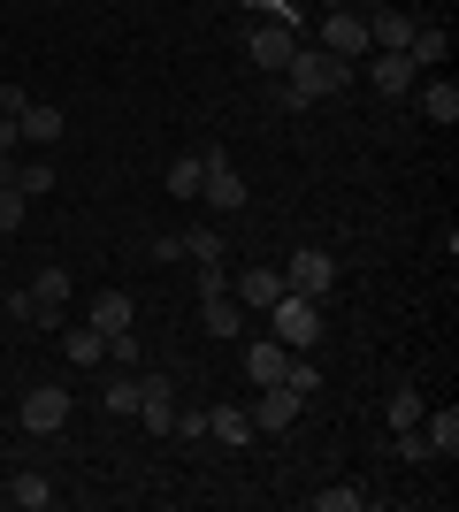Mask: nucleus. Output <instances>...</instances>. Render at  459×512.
Masks as SVG:
<instances>
[{
  "label": "nucleus",
  "mask_w": 459,
  "mask_h": 512,
  "mask_svg": "<svg viewBox=\"0 0 459 512\" xmlns=\"http://www.w3.org/2000/svg\"><path fill=\"white\" fill-rule=\"evenodd\" d=\"M16 123H23V138H31V146H54V138L69 130V115H62V107H46V100H23Z\"/></svg>",
  "instance_id": "14"
},
{
  "label": "nucleus",
  "mask_w": 459,
  "mask_h": 512,
  "mask_svg": "<svg viewBox=\"0 0 459 512\" xmlns=\"http://www.w3.org/2000/svg\"><path fill=\"white\" fill-rule=\"evenodd\" d=\"M291 390H299V398H314V390H322V367H299V352H291V375H284Z\"/></svg>",
  "instance_id": "28"
},
{
  "label": "nucleus",
  "mask_w": 459,
  "mask_h": 512,
  "mask_svg": "<svg viewBox=\"0 0 459 512\" xmlns=\"http://www.w3.org/2000/svg\"><path fill=\"white\" fill-rule=\"evenodd\" d=\"M199 428H207L215 444H253V413H245V406H215Z\"/></svg>",
  "instance_id": "16"
},
{
  "label": "nucleus",
  "mask_w": 459,
  "mask_h": 512,
  "mask_svg": "<svg viewBox=\"0 0 459 512\" xmlns=\"http://www.w3.org/2000/svg\"><path fill=\"white\" fill-rule=\"evenodd\" d=\"M368 505V490L360 482H337V490H314V512H360Z\"/></svg>",
  "instance_id": "22"
},
{
  "label": "nucleus",
  "mask_w": 459,
  "mask_h": 512,
  "mask_svg": "<svg viewBox=\"0 0 459 512\" xmlns=\"http://www.w3.org/2000/svg\"><path fill=\"white\" fill-rule=\"evenodd\" d=\"M16 138H23V123H16V115H0V161L16 153Z\"/></svg>",
  "instance_id": "30"
},
{
  "label": "nucleus",
  "mask_w": 459,
  "mask_h": 512,
  "mask_svg": "<svg viewBox=\"0 0 459 512\" xmlns=\"http://www.w3.org/2000/svg\"><path fill=\"white\" fill-rule=\"evenodd\" d=\"M276 85H284L299 107H314V100H337V92L352 85V62H337V54H322V46H299Z\"/></svg>",
  "instance_id": "1"
},
{
  "label": "nucleus",
  "mask_w": 459,
  "mask_h": 512,
  "mask_svg": "<svg viewBox=\"0 0 459 512\" xmlns=\"http://www.w3.org/2000/svg\"><path fill=\"white\" fill-rule=\"evenodd\" d=\"M368 85L383 92V100H406V92L421 85V69L406 62V54H375V62H368Z\"/></svg>",
  "instance_id": "10"
},
{
  "label": "nucleus",
  "mask_w": 459,
  "mask_h": 512,
  "mask_svg": "<svg viewBox=\"0 0 459 512\" xmlns=\"http://www.w3.org/2000/svg\"><path fill=\"white\" fill-rule=\"evenodd\" d=\"M138 421H146V436H176V383L169 375H138Z\"/></svg>",
  "instance_id": "8"
},
{
  "label": "nucleus",
  "mask_w": 459,
  "mask_h": 512,
  "mask_svg": "<svg viewBox=\"0 0 459 512\" xmlns=\"http://www.w3.org/2000/svg\"><path fill=\"white\" fill-rule=\"evenodd\" d=\"M161 184H169L176 199H199V153H176V161H169V176H161Z\"/></svg>",
  "instance_id": "21"
},
{
  "label": "nucleus",
  "mask_w": 459,
  "mask_h": 512,
  "mask_svg": "<svg viewBox=\"0 0 459 512\" xmlns=\"http://www.w3.org/2000/svg\"><path fill=\"white\" fill-rule=\"evenodd\" d=\"M230 299H238V306H261V314H268V306L284 299V268H245V276L230 283Z\"/></svg>",
  "instance_id": "12"
},
{
  "label": "nucleus",
  "mask_w": 459,
  "mask_h": 512,
  "mask_svg": "<svg viewBox=\"0 0 459 512\" xmlns=\"http://www.w3.org/2000/svg\"><path fill=\"white\" fill-rule=\"evenodd\" d=\"M421 444H429V459H459V413L444 406V413H421Z\"/></svg>",
  "instance_id": "13"
},
{
  "label": "nucleus",
  "mask_w": 459,
  "mask_h": 512,
  "mask_svg": "<svg viewBox=\"0 0 459 512\" xmlns=\"http://www.w3.org/2000/svg\"><path fill=\"white\" fill-rule=\"evenodd\" d=\"M23 207H31V199H23L16 184H0V237H8V230H23Z\"/></svg>",
  "instance_id": "27"
},
{
  "label": "nucleus",
  "mask_w": 459,
  "mask_h": 512,
  "mask_svg": "<svg viewBox=\"0 0 459 512\" xmlns=\"http://www.w3.org/2000/svg\"><path fill=\"white\" fill-rule=\"evenodd\" d=\"M329 8H352V0H322V16H329Z\"/></svg>",
  "instance_id": "31"
},
{
  "label": "nucleus",
  "mask_w": 459,
  "mask_h": 512,
  "mask_svg": "<svg viewBox=\"0 0 459 512\" xmlns=\"http://www.w3.org/2000/svg\"><path fill=\"white\" fill-rule=\"evenodd\" d=\"M85 321L100 329V337H115V329H131V299H123V291H100V299L85 306Z\"/></svg>",
  "instance_id": "17"
},
{
  "label": "nucleus",
  "mask_w": 459,
  "mask_h": 512,
  "mask_svg": "<svg viewBox=\"0 0 459 512\" xmlns=\"http://www.w3.org/2000/svg\"><path fill=\"white\" fill-rule=\"evenodd\" d=\"M16 192H23V199H46V192H54V169H46V161H31V169H16Z\"/></svg>",
  "instance_id": "26"
},
{
  "label": "nucleus",
  "mask_w": 459,
  "mask_h": 512,
  "mask_svg": "<svg viewBox=\"0 0 459 512\" xmlns=\"http://www.w3.org/2000/svg\"><path fill=\"white\" fill-rule=\"evenodd\" d=\"M199 199H207V207H222V214L245 207V176H238V161H230L222 146L199 153Z\"/></svg>",
  "instance_id": "3"
},
{
  "label": "nucleus",
  "mask_w": 459,
  "mask_h": 512,
  "mask_svg": "<svg viewBox=\"0 0 459 512\" xmlns=\"http://www.w3.org/2000/svg\"><path fill=\"white\" fill-rule=\"evenodd\" d=\"M100 406H108V413H138V375H108Z\"/></svg>",
  "instance_id": "24"
},
{
  "label": "nucleus",
  "mask_w": 459,
  "mask_h": 512,
  "mask_svg": "<svg viewBox=\"0 0 459 512\" xmlns=\"http://www.w3.org/2000/svg\"><path fill=\"white\" fill-rule=\"evenodd\" d=\"M322 54L360 62V54H368V8H329L322 16Z\"/></svg>",
  "instance_id": "6"
},
{
  "label": "nucleus",
  "mask_w": 459,
  "mask_h": 512,
  "mask_svg": "<svg viewBox=\"0 0 459 512\" xmlns=\"http://www.w3.org/2000/svg\"><path fill=\"white\" fill-rule=\"evenodd\" d=\"M245 375H253V383H284V375H291V344L253 337V344H245Z\"/></svg>",
  "instance_id": "11"
},
{
  "label": "nucleus",
  "mask_w": 459,
  "mask_h": 512,
  "mask_svg": "<svg viewBox=\"0 0 459 512\" xmlns=\"http://www.w3.org/2000/svg\"><path fill=\"white\" fill-rule=\"evenodd\" d=\"M108 360L115 367H138V337H131V329H115V337H108Z\"/></svg>",
  "instance_id": "29"
},
{
  "label": "nucleus",
  "mask_w": 459,
  "mask_h": 512,
  "mask_svg": "<svg viewBox=\"0 0 459 512\" xmlns=\"http://www.w3.org/2000/svg\"><path fill=\"white\" fill-rule=\"evenodd\" d=\"M421 413H429V398H421V390L406 383V390H391V406H383V421H391V428H414Z\"/></svg>",
  "instance_id": "20"
},
{
  "label": "nucleus",
  "mask_w": 459,
  "mask_h": 512,
  "mask_svg": "<svg viewBox=\"0 0 459 512\" xmlns=\"http://www.w3.org/2000/svg\"><path fill=\"white\" fill-rule=\"evenodd\" d=\"M291 54H299V31H291V23H276V16L253 23V39H245V62H261V77H284Z\"/></svg>",
  "instance_id": "4"
},
{
  "label": "nucleus",
  "mask_w": 459,
  "mask_h": 512,
  "mask_svg": "<svg viewBox=\"0 0 459 512\" xmlns=\"http://www.w3.org/2000/svg\"><path fill=\"white\" fill-rule=\"evenodd\" d=\"M16 505L23 512H46V505H54V482H46V474H16Z\"/></svg>",
  "instance_id": "23"
},
{
  "label": "nucleus",
  "mask_w": 459,
  "mask_h": 512,
  "mask_svg": "<svg viewBox=\"0 0 459 512\" xmlns=\"http://www.w3.org/2000/svg\"><path fill=\"white\" fill-rule=\"evenodd\" d=\"M199 314H207V337H238V329H245V306L230 299V291H207Z\"/></svg>",
  "instance_id": "15"
},
{
  "label": "nucleus",
  "mask_w": 459,
  "mask_h": 512,
  "mask_svg": "<svg viewBox=\"0 0 459 512\" xmlns=\"http://www.w3.org/2000/svg\"><path fill=\"white\" fill-rule=\"evenodd\" d=\"M268 337L306 352V344H322V299H306V291H284V299L268 306Z\"/></svg>",
  "instance_id": "2"
},
{
  "label": "nucleus",
  "mask_w": 459,
  "mask_h": 512,
  "mask_svg": "<svg viewBox=\"0 0 459 512\" xmlns=\"http://www.w3.org/2000/svg\"><path fill=\"white\" fill-rule=\"evenodd\" d=\"M0 306H8V283H0Z\"/></svg>",
  "instance_id": "32"
},
{
  "label": "nucleus",
  "mask_w": 459,
  "mask_h": 512,
  "mask_svg": "<svg viewBox=\"0 0 459 512\" xmlns=\"http://www.w3.org/2000/svg\"><path fill=\"white\" fill-rule=\"evenodd\" d=\"M306 413V398L291 383H261V413H253V428H268V436H276V428H291Z\"/></svg>",
  "instance_id": "9"
},
{
  "label": "nucleus",
  "mask_w": 459,
  "mask_h": 512,
  "mask_svg": "<svg viewBox=\"0 0 459 512\" xmlns=\"http://www.w3.org/2000/svg\"><path fill=\"white\" fill-rule=\"evenodd\" d=\"M421 115H429V123H459V85H452V77L421 85Z\"/></svg>",
  "instance_id": "18"
},
{
  "label": "nucleus",
  "mask_w": 459,
  "mask_h": 512,
  "mask_svg": "<svg viewBox=\"0 0 459 512\" xmlns=\"http://www.w3.org/2000/svg\"><path fill=\"white\" fill-rule=\"evenodd\" d=\"M16 428H23V436H62V428H69V390L62 383H39L31 398H23Z\"/></svg>",
  "instance_id": "5"
},
{
  "label": "nucleus",
  "mask_w": 459,
  "mask_h": 512,
  "mask_svg": "<svg viewBox=\"0 0 459 512\" xmlns=\"http://www.w3.org/2000/svg\"><path fill=\"white\" fill-rule=\"evenodd\" d=\"M184 253H192L199 268H215V260H222V237L215 230H184Z\"/></svg>",
  "instance_id": "25"
},
{
  "label": "nucleus",
  "mask_w": 459,
  "mask_h": 512,
  "mask_svg": "<svg viewBox=\"0 0 459 512\" xmlns=\"http://www.w3.org/2000/svg\"><path fill=\"white\" fill-rule=\"evenodd\" d=\"M329 283H337V260H329L322 245H299V253L284 260V291H306V299H322Z\"/></svg>",
  "instance_id": "7"
},
{
  "label": "nucleus",
  "mask_w": 459,
  "mask_h": 512,
  "mask_svg": "<svg viewBox=\"0 0 459 512\" xmlns=\"http://www.w3.org/2000/svg\"><path fill=\"white\" fill-rule=\"evenodd\" d=\"M69 360H77V367H108V337H100L92 321H85V329H69Z\"/></svg>",
  "instance_id": "19"
}]
</instances>
